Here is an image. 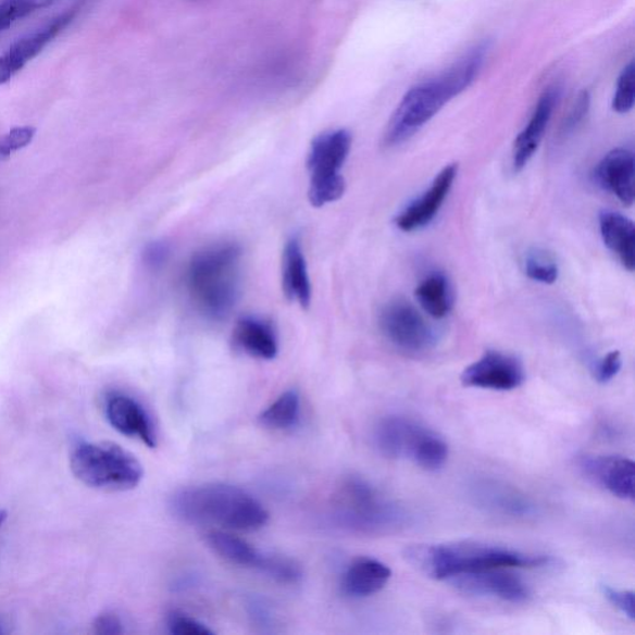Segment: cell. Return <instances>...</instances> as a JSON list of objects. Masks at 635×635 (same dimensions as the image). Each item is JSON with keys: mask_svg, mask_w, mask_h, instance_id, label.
<instances>
[{"mask_svg": "<svg viewBox=\"0 0 635 635\" xmlns=\"http://www.w3.org/2000/svg\"><path fill=\"white\" fill-rule=\"evenodd\" d=\"M76 478L94 489L127 491L144 480V466L136 456L113 443H77L70 455Z\"/></svg>", "mask_w": 635, "mask_h": 635, "instance_id": "obj_6", "label": "cell"}, {"mask_svg": "<svg viewBox=\"0 0 635 635\" xmlns=\"http://www.w3.org/2000/svg\"><path fill=\"white\" fill-rule=\"evenodd\" d=\"M172 514L184 523L217 525L237 532H258L270 514L250 493L228 484H202L174 494Z\"/></svg>", "mask_w": 635, "mask_h": 635, "instance_id": "obj_3", "label": "cell"}, {"mask_svg": "<svg viewBox=\"0 0 635 635\" xmlns=\"http://www.w3.org/2000/svg\"><path fill=\"white\" fill-rule=\"evenodd\" d=\"M241 250L235 244H217L194 254L187 286L198 310L211 320L232 313L240 289Z\"/></svg>", "mask_w": 635, "mask_h": 635, "instance_id": "obj_4", "label": "cell"}, {"mask_svg": "<svg viewBox=\"0 0 635 635\" xmlns=\"http://www.w3.org/2000/svg\"><path fill=\"white\" fill-rule=\"evenodd\" d=\"M634 164L630 149L617 148L603 157L596 170L598 184L627 207L634 202Z\"/></svg>", "mask_w": 635, "mask_h": 635, "instance_id": "obj_18", "label": "cell"}, {"mask_svg": "<svg viewBox=\"0 0 635 635\" xmlns=\"http://www.w3.org/2000/svg\"><path fill=\"white\" fill-rule=\"evenodd\" d=\"M414 296L422 310L436 320H443L452 312L453 290L444 273H431L414 290Z\"/></svg>", "mask_w": 635, "mask_h": 635, "instance_id": "obj_23", "label": "cell"}, {"mask_svg": "<svg viewBox=\"0 0 635 635\" xmlns=\"http://www.w3.org/2000/svg\"><path fill=\"white\" fill-rule=\"evenodd\" d=\"M104 414L121 435L137 438L149 448L157 447L152 419L134 397L119 391L110 393L105 396Z\"/></svg>", "mask_w": 635, "mask_h": 635, "instance_id": "obj_15", "label": "cell"}, {"mask_svg": "<svg viewBox=\"0 0 635 635\" xmlns=\"http://www.w3.org/2000/svg\"><path fill=\"white\" fill-rule=\"evenodd\" d=\"M82 4H76L64 13L59 14L43 24L41 28L25 35L16 40L11 48L0 55V85L12 79L26 64L37 58L59 34L63 33L69 24H72Z\"/></svg>", "mask_w": 635, "mask_h": 635, "instance_id": "obj_11", "label": "cell"}, {"mask_svg": "<svg viewBox=\"0 0 635 635\" xmlns=\"http://www.w3.org/2000/svg\"><path fill=\"white\" fill-rule=\"evenodd\" d=\"M378 326L395 348L409 354H422L437 344L435 329L404 299H395L383 308Z\"/></svg>", "mask_w": 635, "mask_h": 635, "instance_id": "obj_9", "label": "cell"}, {"mask_svg": "<svg viewBox=\"0 0 635 635\" xmlns=\"http://www.w3.org/2000/svg\"><path fill=\"white\" fill-rule=\"evenodd\" d=\"M35 136L33 127H17L0 136V162L28 146Z\"/></svg>", "mask_w": 635, "mask_h": 635, "instance_id": "obj_31", "label": "cell"}, {"mask_svg": "<svg viewBox=\"0 0 635 635\" xmlns=\"http://www.w3.org/2000/svg\"><path fill=\"white\" fill-rule=\"evenodd\" d=\"M282 286L290 302L302 308L311 304L312 288L308 277L307 263L301 245L292 238L286 247L282 259Z\"/></svg>", "mask_w": 635, "mask_h": 635, "instance_id": "obj_22", "label": "cell"}, {"mask_svg": "<svg viewBox=\"0 0 635 635\" xmlns=\"http://www.w3.org/2000/svg\"><path fill=\"white\" fill-rule=\"evenodd\" d=\"M635 102V65L634 61L624 67L613 97L612 108L617 113H628Z\"/></svg>", "mask_w": 635, "mask_h": 635, "instance_id": "obj_29", "label": "cell"}, {"mask_svg": "<svg viewBox=\"0 0 635 635\" xmlns=\"http://www.w3.org/2000/svg\"><path fill=\"white\" fill-rule=\"evenodd\" d=\"M488 52L489 43L481 42L443 74L410 88L387 123L384 146L408 142L448 102L464 92L478 77Z\"/></svg>", "mask_w": 635, "mask_h": 635, "instance_id": "obj_1", "label": "cell"}, {"mask_svg": "<svg viewBox=\"0 0 635 635\" xmlns=\"http://www.w3.org/2000/svg\"><path fill=\"white\" fill-rule=\"evenodd\" d=\"M258 571L279 582V584L286 585H295L303 577L302 569L297 562L277 555L264 553Z\"/></svg>", "mask_w": 635, "mask_h": 635, "instance_id": "obj_27", "label": "cell"}, {"mask_svg": "<svg viewBox=\"0 0 635 635\" xmlns=\"http://www.w3.org/2000/svg\"><path fill=\"white\" fill-rule=\"evenodd\" d=\"M458 164L452 163L438 173L429 189L401 211L396 217V226L403 233H413L434 222L453 187Z\"/></svg>", "mask_w": 635, "mask_h": 635, "instance_id": "obj_16", "label": "cell"}, {"mask_svg": "<svg viewBox=\"0 0 635 635\" xmlns=\"http://www.w3.org/2000/svg\"><path fill=\"white\" fill-rule=\"evenodd\" d=\"M589 104H590L589 94L587 91L581 92L575 103L572 104V108L566 119H564L562 122L560 128V135L562 137L570 136L571 134H573V132H575L578 128L581 123L584 122V120L587 116Z\"/></svg>", "mask_w": 635, "mask_h": 635, "instance_id": "obj_32", "label": "cell"}, {"mask_svg": "<svg viewBox=\"0 0 635 635\" xmlns=\"http://www.w3.org/2000/svg\"><path fill=\"white\" fill-rule=\"evenodd\" d=\"M233 339L237 349L252 358L272 360L277 357L276 332L270 323L259 320V318L245 316L238 321Z\"/></svg>", "mask_w": 635, "mask_h": 635, "instance_id": "obj_20", "label": "cell"}, {"mask_svg": "<svg viewBox=\"0 0 635 635\" xmlns=\"http://www.w3.org/2000/svg\"><path fill=\"white\" fill-rule=\"evenodd\" d=\"M561 96L560 86H551L545 90L537 101L531 120L515 138L513 147L514 172H522L539 148L551 121L556 105Z\"/></svg>", "mask_w": 635, "mask_h": 635, "instance_id": "obj_17", "label": "cell"}, {"mask_svg": "<svg viewBox=\"0 0 635 635\" xmlns=\"http://www.w3.org/2000/svg\"><path fill=\"white\" fill-rule=\"evenodd\" d=\"M599 232L605 245L619 256L625 270L635 269V228L631 219L615 211L605 210L599 213Z\"/></svg>", "mask_w": 635, "mask_h": 635, "instance_id": "obj_21", "label": "cell"}, {"mask_svg": "<svg viewBox=\"0 0 635 635\" xmlns=\"http://www.w3.org/2000/svg\"><path fill=\"white\" fill-rule=\"evenodd\" d=\"M166 628L173 635H211L214 631H211L204 623L192 619V617L180 613L172 612L166 617Z\"/></svg>", "mask_w": 635, "mask_h": 635, "instance_id": "obj_30", "label": "cell"}, {"mask_svg": "<svg viewBox=\"0 0 635 635\" xmlns=\"http://www.w3.org/2000/svg\"><path fill=\"white\" fill-rule=\"evenodd\" d=\"M522 360L498 350H488L461 375L465 387L491 391H513L525 382Z\"/></svg>", "mask_w": 635, "mask_h": 635, "instance_id": "obj_10", "label": "cell"}, {"mask_svg": "<svg viewBox=\"0 0 635 635\" xmlns=\"http://www.w3.org/2000/svg\"><path fill=\"white\" fill-rule=\"evenodd\" d=\"M94 632L100 635H119L125 633V625L117 614L105 612L97 617Z\"/></svg>", "mask_w": 635, "mask_h": 635, "instance_id": "obj_35", "label": "cell"}, {"mask_svg": "<svg viewBox=\"0 0 635 635\" xmlns=\"http://www.w3.org/2000/svg\"><path fill=\"white\" fill-rule=\"evenodd\" d=\"M7 518H8L7 511L0 510V527H2V525L5 523Z\"/></svg>", "mask_w": 635, "mask_h": 635, "instance_id": "obj_37", "label": "cell"}, {"mask_svg": "<svg viewBox=\"0 0 635 635\" xmlns=\"http://www.w3.org/2000/svg\"><path fill=\"white\" fill-rule=\"evenodd\" d=\"M167 250L164 245L153 244L146 251V261L151 266L157 267L165 261Z\"/></svg>", "mask_w": 635, "mask_h": 635, "instance_id": "obj_36", "label": "cell"}, {"mask_svg": "<svg viewBox=\"0 0 635 635\" xmlns=\"http://www.w3.org/2000/svg\"><path fill=\"white\" fill-rule=\"evenodd\" d=\"M374 444L382 456L390 460H409L428 472L444 469L449 456V447L443 436L400 414H390L377 422Z\"/></svg>", "mask_w": 635, "mask_h": 635, "instance_id": "obj_7", "label": "cell"}, {"mask_svg": "<svg viewBox=\"0 0 635 635\" xmlns=\"http://www.w3.org/2000/svg\"><path fill=\"white\" fill-rule=\"evenodd\" d=\"M301 416V397L295 390L282 394L276 401H273L269 408L260 414L262 426L285 431L297 425Z\"/></svg>", "mask_w": 635, "mask_h": 635, "instance_id": "obj_25", "label": "cell"}, {"mask_svg": "<svg viewBox=\"0 0 635 635\" xmlns=\"http://www.w3.org/2000/svg\"><path fill=\"white\" fill-rule=\"evenodd\" d=\"M525 275L544 285H552L559 278V266L548 252L533 250L525 258Z\"/></svg>", "mask_w": 635, "mask_h": 635, "instance_id": "obj_28", "label": "cell"}, {"mask_svg": "<svg viewBox=\"0 0 635 635\" xmlns=\"http://www.w3.org/2000/svg\"><path fill=\"white\" fill-rule=\"evenodd\" d=\"M602 594L617 611L632 622L635 620L634 593L630 589L614 588L608 585L602 586Z\"/></svg>", "mask_w": 635, "mask_h": 635, "instance_id": "obj_33", "label": "cell"}, {"mask_svg": "<svg viewBox=\"0 0 635 635\" xmlns=\"http://www.w3.org/2000/svg\"><path fill=\"white\" fill-rule=\"evenodd\" d=\"M351 148V135L346 129L325 132L318 136L308 154V171L311 182L308 198L315 208L337 201L346 191L340 170Z\"/></svg>", "mask_w": 635, "mask_h": 635, "instance_id": "obj_8", "label": "cell"}, {"mask_svg": "<svg viewBox=\"0 0 635 635\" xmlns=\"http://www.w3.org/2000/svg\"><path fill=\"white\" fill-rule=\"evenodd\" d=\"M474 506L493 515L505 518H531L537 513L534 500L508 483L481 478L470 485Z\"/></svg>", "mask_w": 635, "mask_h": 635, "instance_id": "obj_13", "label": "cell"}, {"mask_svg": "<svg viewBox=\"0 0 635 635\" xmlns=\"http://www.w3.org/2000/svg\"><path fill=\"white\" fill-rule=\"evenodd\" d=\"M207 541L215 553L237 566L259 570L264 553L246 540L227 532H211L207 536Z\"/></svg>", "mask_w": 635, "mask_h": 635, "instance_id": "obj_24", "label": "cell"}, {"mask_svg": "<svg viewBox=\"0 0 635 635\" xmlns=\"http://www.w3.org/2000/svg\"><path fill=\"white\" fill-rule=\"evenodd\" d=\"M448 582L463 594L499 599L511 605L525 603L532 597L531 587L515 575L513 569L464 573Z\"/></svg>", "mask_w": 635, "mask_h": 635, "instance_id": "obj_12", "label": "cell"}, {"mask_svg": "<svg viewBox=\"0 0 635 635\" xmlns=\"http://www.w3.org/2000/svg\"><path fill=\"white\" fill-rule=\"evenodd\" d=\"M2 633H4L3 625H2V623H0V634H2Z\"/></svg>", "mask_w": 635, "mask_h": 635, "instance_id": "obj_38", "label": "cell"}, {"mask_svg": "<svg viewBox=\"0 0 635 635\" xmlns=\"http://www.w3.org/2000/svg\"><path fill=\"white\" fill-rule=\"evenodd\" d=\"M403 558L422 575L447 582L464 573L496 569H541L552 563L548 555L471 540L411 545L404 549Z\"/></svg>", "mask_w": 635, "mask_h": 635, "instance_id": "obj_2", "label": "cell"}, {"mask_svg": "<svg viewBox=\"0 0 635 635\" xmlns=\"http://www.w3.org/2000/svg\"><path fill=\"white\" fill-rule=\"evenodd\" d=\"M409 513L403 507L383 496L374 485L359 476H350L335 493L331 519L337 527L356 534H389L404 527Z\"/></svg>", "mask_w": 635, "mask_h": 635, "instance_id": "obj_5", "label": "cell"}, {"mask_svg": "<svg viewBox=\"0 0 635 635\" xmlns=\"http://www.w3.org/2000/svg\"><path fill=\"white\" fill-rule=\"evenodd\" d=\"M578 466L589 481L613 497L634 500L635 463L631 458L615 455L581 456Z\"/></svg>", "mask_w": 635, "mask_h": 635, "instance_id": "obj_14", "label": "cell"}, {"mask_svg": "<svg viewBox=\"0 0 635 635\" xmlns=\"http://www.w3.org/2000/svg\"><path fill=\"white\" fill-rule=\"evenodd\" d=\"M391 576V569L383 561L359 558L343 573L341 589L351 598L374 596L389 584Z\"/></svg>", "mask_w": 635, "mask_h": 635, "instance_id": "obj_19", "label": "cell"}, {"mask_svg": "<svg viewBox=\"0 0 635 635\" xmlns=\"http://www.w3.org/2000/svg\"><path fill=\"white\" fill-rule=\"evenodd\" d=\"M58 2L59 0H0V34L26 16Z\"/></svg>", "mask_w": 635, "mask_h": 635, "instance_id": "obj_26", "label": "cell"}, {"mask_svg": "<svg viewBox=\"0 0 635 635\" xmlns=\"http://www.w3.org/2000/svg\"><path fill=\"white\" fill-rule=\"evenodd\" d=\"M622 356L620 351L608 352L599 359L594 368V377L598 384H608L620 374L622 369Z\"/></svg>", "mask_w": 635, "mask_h": 635, "instance_id": "obj_34", "label": "cell"}]
</instances>
